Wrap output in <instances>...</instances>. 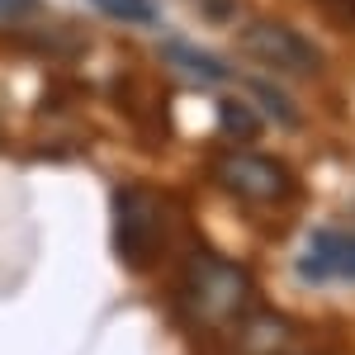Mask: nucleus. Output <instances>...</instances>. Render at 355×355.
<instances>
[{"mask_svg": "<svg viewBox=\"0 0 355 355\" xmlns=\"http://www.w3.org/2000/svg\"><path fill=\"white\" fill-rule=\"evenodd\" d=\"M24 10H33V0H0V24H10V19L24 15Z\"/></svg>", "mask_w": 355, "mask_h": 355, "instance_id": "obj_12", "label": "nucleus"}, {"mask_svg": "<svg viewBox=\"0 0 355 355\" xmlns=\"http://www.w3.org/2000/svg\"><path fill=\"white\" fill-rule=\"evenodd\" d=\"M299 279L303 284H336V279H355V237L322 227L313 232L299 256Z\"/></svg>", "mask_w": 355, "mask_h": 355, "instance_id": "obj_5", "label": "nucleus"}, {"mask_svg": "<svg viewBox=\"0 0 355 355\" xmlns=\"http://www.w3.org/2000/svg\"><path fill=\"white\" fill-rule=\"evenodd\" d=\"M180 299H185L194 322H209V327L242 322L246 313H251V303H256V279L237 261L214 256V251H199V256H190V266H185Z\"/></svg>", "mask_w": 355, "mask_h": 355, "instance_id": "obj_1", "label": "nucleus"}, {"mask_svg": "<svg viewBox=\"0 0 355 355\" xmlns=\"http://www.w3.org/2000/svg\"><path fill=\"white\" fill-rule=\"evenodd\" d=\"M237 43H242V53L251 62L270 67L275 76H313V71H322V53L299 28L279 24V19H251Z\"/></svg>", "mask_w": 355, "mask_h": 355, "instance_id": "obj_3", "label": "nucleus"}, {"mask_svg": "<svg viewBox=\"0 0 355 355\" xmlns=\"http://www.w3.org/2000/svg\"><path fill=\"white\" fill-rule=\"evenodd\" d=\"M162 232H166V209L157 190H147V185H119L114 190V251H119V261L142 270L157 256Z\"/></svg>", "mask_w": 355, "mask_h": 355, "instance_id": "obj_2", "label": "nucleus"}, {"mask_svg": "<svg viewBox=\"0 0 355 355\" xmlns=\"http://www.w3.org/2000/svg\"><path fill=\"white\" fill-rule=\"evenodd\" d=\"M237 341H242L246 355H275L289 346V322L275 318V313H251V318H242Z\"/></svg>", "mask_w": 355, "mask_h": 355, "instance_id": "obj_6", "label": "nucleus"}, {"mask_svg": "<svg viewBox=\"0 0 355 355\" xmlns=\"http://www.w3.org/2000/svg\"><path fill=\"white\" fill-rule=\"evenodd\" d=\"M322 10H331L336 19H346V24H355V0H322Z\"/></svg>", "mask_w": 355, "mask_h": 355, "instance_id": "obj_11", "label": "nucleus"}, {"mask_svg": "<svg viewBox=\"0 0 355 355\" xmlns=\"http://www.w3.org/2000/svg\"><path fill=\"white\" fill-rule=\"evenodd\" d=\"M218 123H223V133H237V137H251L256 128H261V119H256L251 105H242V100H223L218 105Z\"/></svg>", "mask_w": 355, "mask_h": 355, "instance_id": "obj_9", "label": "nucleus"}, {"mask_svg": "<svg viewBox=\"0 0 355 355\" xmlns=\"http://www.w3.org/2000/svg\"><path fill=\"white\" fill-rule=\"evenodd\" d=\"M214 180L246 204H279V199L294 194V175L284 162L261 157V152H237V147L214 162Z\"/></svg>", "mask_w": 355, "mask_h": 355, "instance_id": "obj_4", "label": "nucleus"}, {"mask_svg": "<svg viewBox=\"0 0 355 355\" xmlns=\"http://www.w3.org/2000/svg\"><path fill=\"white\" fill-rule=\"evenodd\" d=\"M246 90H251V95H256V100L266 105V114H270V119H279L284 128H294V123H299V110H294V105H289V100H284V95L275 90V85H266V81H251Z\"/></svg>", "mask_w": 355, "mask_h": 355, "instance_id": "obj_10", "label": "nucleus"}, {"mask_svg": "<svg viewBox=\"0 0 355 355\" xmlns=\"http://www.w3.org/2000/svg\"><path fill=\"white\" fill-rule=\"evenodd\" d=\"M95 5L123 24H157V0H95Z\"/></svg>", "mask_w": 355, "mask_h": 355, "instance_id": "obj_8", "label": "nucleus"}, {"mask_svg": "<svg viewBox=\"0 0 355 355\" xmlns=\"http://www.w3.org/2000/svg\"><path fill=\"white\" fill-rule=\"evenodd\" d=\"M162 53L180 67V71H190V76H199V81H227V67H223L214 53H204V48H194V43H185V38H166Z\"/></svg>", "mask_w": 355, "mask_h": 355, "instance_id": "obj_7", "label": "nucleus"}]
</instances>
